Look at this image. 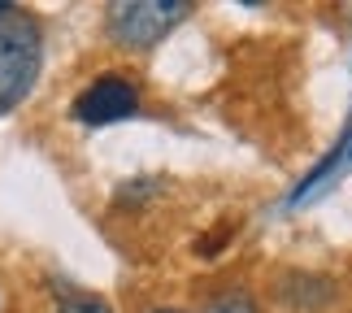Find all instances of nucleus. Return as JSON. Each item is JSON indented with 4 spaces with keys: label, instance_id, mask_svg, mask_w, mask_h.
<instances>
[{
    "label": "nucleus",
    "instance_id": "nucleus-1",
    "mask_svg": "<svg viewBox=\"0 0 352 313\" xmlns=\"http://www.w3.org/2000/svg\"><path fill=\"white\" fill-rule=\"evenodd\" d=\"M44 65V31L35 13L0 0V114L31 96Z\"/></svg>",
    "mask_w": 352,
    "mask_h": 313
},
{
    "label": "nucleus",
    "instance_id": "nucleus-2",
    "mask_svg": "<svg viewBox=\"0 0 352 313\" xmlns=\"http://www.w3.org/2000/svg\"><path fill=\"white\" fill-rule=\"evenodd\" d=\"M192 13V0H118L109 5V35L131 52H148Z\"/></svg>",
    "mask_w": 352,
    "mask_h": 313
},
{
    "label": "nucleus",
    "instance_id": "nucleus-3",
    "mask_svg": "<svg viewBox=\"0 0 352 313\" xmlns=\"http://www.w3.org/2000/svg\"><path fill=\"white\" fill-rule=\"evenodd\" d=\"M135 109H140V87H135L126 74H100L74 96L70 114H74V122H83V127L96 131V127L126 122Z\"/></svg>",
    "mask_w": 352,
    "mask_h": 313
},
{
    "label": "nucleus",
    "instance_id": "nucleus-4",
    "mask_svg": "<svg viewBox=\"0 0 352 313\" xmlns=\"http://www.w3.org/2000/svg\"><path fill=\"white\" fill-rule=\"evenodd\" d=\"M278 305L287 309H327L335 301V283L327 274H309V270H287V274L278 279Z\"/></svg>",
    "mask_w": 352,
    "mask_h": 313
},
{
    "label": "nucleus",
    "instance_id": "nucleus-5",
    "mask_svg": "<svg viewBox=\"0 0 352 313\" xmlns=\"http://www.w3.org/2000/svg\"><path fill=\"white\" fill-rule=\"evenodd\" d=\"M57 313H113L100 296H65Z\"/></svg>",
    "mask_w": 352,
    "mask_h": 313
},
{
    "label": "nucleus",
    "instance_id": "nucleus-6",
    "mask_svg": "<svg viewBox=\"0 0 352 313\" xmlns=\"http://www.w3.org/2000/svg\"><path fill=\"white\" fill-rule=\"evenodd\" d=\"M213 313H256V301L248 292H226L218 305H213Z\"/></svg>",
    "mask_w": 352,
    "mask_h": 313
},
{
    "label": "nucleus",
    "instance_id": "nucleus-7",
    "mask_svg": "<svg viewBox=\"0 0 352 313\" xmlns=\"http://www.w3.org/2000/svg\"><path fill=\"white\" fill-rule=\"evenodd\" d=\"M157 192V183L153 179H135V183H122V196H118V205H140V200H148Z\"/></svg>",
    "mask_w": 352,
    "mask_h": 313
},
{
    "label": "nucleus",
    "instance_id": "nucleus-8",
    "mask_svg": "<svg viewBox=\"0 0 352 313\" xmlns=\"http://www.w3.org/2000/svg\"><path fill=\"white\" fill-rule=\"evenodd\" d=\"M153 313H179V309H153Z\"/></svg>",
    "mask_w": 352,
    "mask_h": 313
},
{
    "label": "nucleus",
    "instance_id": "nucleus-9",
    "mask_svg": "<svg viewBox=\"0 0 352 313\" xmlns=\"http://www.w3.org/2000/svg\"><path fill=\"white\" fill-rule=\"evenodd\" d=\"M348 157H352V148H348Z\"/></svg>",
    "mask_w": 352,
    "mask_h": 313
}]
</instances>
